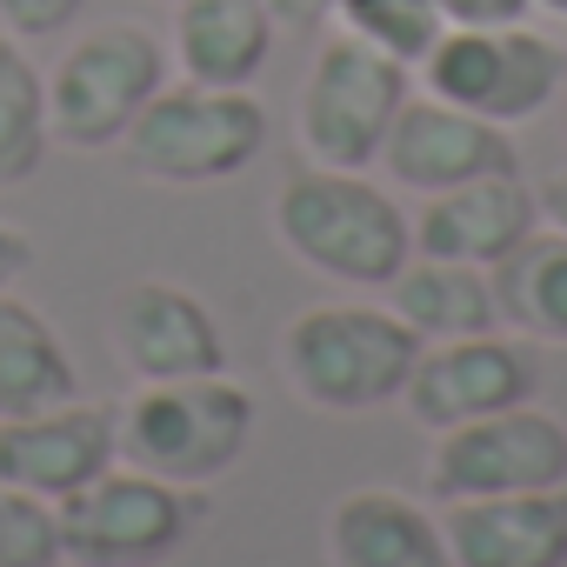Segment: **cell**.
<instances>
[{
  "mask_svg": "<svg viewBox=\"0 0 567 567\" xmlns=\"http://www.w3.org/2000/svg\"><path fill=\"white\" fill-rule=\"evenodd\" d=\"M34 267V240L14 227V220H0V295H14V280Z\"/></svg>",
  "mask_w": 567,
  "mask_h": 567,
  "instance_id": "obj_27",
  "label": "cell"
},
{
  "mask_svg": "<svg viewBox=\"0 0 567 567\" xmlns=\"http://www.w3.org/2000/svg\"><path fill=\"white\" fill-rule=\"evenodd\" d=\"M107 341L134 381L227 374V334L207 315V301L181 280H127L107 308Z\"/></svg>",
  "mask_w": 567,
  "mask_h": 567,
  "instance_id": "obj_11",
  "label": "cell"
},
{
  "mask_svg": "<svg viewBox=\"0 0 567 567\" xmlns=\"http://www.w3.org/2000/svg\"><path fill=\"white\" fill-rule=\"evenodd\" d=\"M441 534L454 567H567V487L447 501Z\"/></svg>",
  "mask_w": 567,
  "mask_h": 567,
  "instance_id": "obj_15",
  "label": "cell"
},
{
  "mask_svg": "<svg viewBox=\"0 0 567 567\" xmlns=\"http://www.w3.org/2000/svg\"><path fill=\"white\" fill-rule=\"evenodd\" d=\"M540 214H547V220H554V227L567 234V167H560V174H554V181L540 187Z\"/></svg>",
  "mask_w": 567,
  "mask_h": 567,
  "instance_id": "obj_28",
  "label": "cell"
},
{
  "mask_svg": "<svg viewBox=\"0 0 567 567\" xmlns=\"http://www.w3.org/2000/svg\"><path fill=\"white\" fill-rule=\"evenodd\" d=\"M408 107V68L354 34H334L301 87V147L315 167L368 174Z\"/></svg>",
  "mask_w": 567,
  "mask_h": 567,
  "instance_id": "obj_7",
  "label": "cell"
},
{
  "mask_svg": "<svg viewBox=\"0 0 567 567\" xmlns=\"http://www.w3.org/2000/svg\"><path fill=\"white\" fill-rule=\"evenodd\" d=\"M421 334L394 308H308L280 334V374L315 414H374L401 401Z\"/></svg>",
  "mask_w": 567,
  "mask_h": 567,
  "instance_id": "obj_2",
  "label": "cell"
},
{
  "mask_svg": "<svg viewBox=\"0 0 567 567\" xmlns=\"http://www.w3.org/2000/svg\"><path fill=\"white\" fill-rule=\"evenodd\" d=\"M494 308L514 334L567 348V234L560 227H534L494 267Z\"/></svg>",
  "mask_w": 567,
  "mask_h": 567,
  "instance_id": "obj_20",
  "label": "cell"
},
{
  "mask_svg": "<svg viewBox=\"0 0 567 567\" xmlns=\"http://www.w3.org/2000/svg\"><path fill=\"white\" fill-rule=\"evenodd\" d=\"M540 394V354L527 348V334H467V341H434L421 348L408 388H401V408L414 427H461V421H481V414H501V408H527Z\"/></svg>",
  "mask_w": 567,
  "mask_h": 567,
  "instance_id": "obj_10",
  "label": "cell"
},
{
  "mask_svg": "<svg viewBox=\"0 0 567 567\" xmlns=\"http://www.w3.org/2000/svg\"><path fill=\"white\" fill-rule=\"evenodd\" d=\"M534 487H567V427L554 414H540L534 401L461 421L427 454V494L441 507L447 501L534 494Z\"/></svg>",
  "mask_w": 567,
  "mask_h": 567,
  "instance_id": "obj_9",
  "label": "cell"
},
{
  "mask_svg": "<svg viewBox=\"0 0 567 567\" xmlns=\"http://www.w3.org/2000/svg\"><path fill=\"white\" fill-rule=\"evenodd\" d=\"M200 514H207L200 487H174L161 474L114 461L101 481H87L74 501L54 507L61 567H167L200 527Z\"/></svg>",
  "mask_w": 567,
  "mask_h": 567,
  "instance_id": "obj_5",
  "label": "cell"
},
{
  "mask_svg": "<svg viewBox=\"0 0 567 567\" xmlns=\"http://www.w3.org/2000/svg\"><path fill=\"white\" fill-rule=\"evenodd\" d=\"M48 74L28 61V48L0 41V187H21L48 161Z\"/></svg>",
  "mask_w": 567,
  "mask_h": 567,
  "instance_id": "obj_21",
  "label": "cell"
},
{
  "mask_svg": "<svg viewBox=\"0 0 567 567\" xmlns=\"http://www.w3.org/2000/svg\"><path fill=\"white\" fill-rule=\"evenodd\" d=\"M167 87V54L141 21L81 34L48 81V134L74 154L121 147L141 107Z\"/></svg>",
  "mask_w": 567,
  "mask_h": 567,
  "instance_id": "obj_6",
  "label": "cell"
},
{
  "mask_svg": "<svg viewBox=\"0 0 567 567\" xmlns=\"http://www.w3.org/2000/svg\"><path fill=\"white\" fill-rule=\"evenodd\" d=\"M334 8H341V0H267L274 28H295V34H315V28H328V21H334Z\"/></svg>",
  "mask_w": 567,
  "mask_h": 567,
  "instance_id": "obj_26",
  "label": "cell"
},
{
  "mask_svg": "<svg viewBox=\"0 0 567 567\" xmlns=\"http://www.w3.org/2000/svg\"><path fill=\"white\" fill-rule=\"evenodd\" d=\"M334 21H341V34H354V41L394 54L401 68H421V61L434 54V41L447 34L441 0H341Z\"/></svg>",
  "mask_w": 567,
  "mask_h": 567,
  "instance_id": "obj_22",
  "label": "cell"
},
{
  "mask_svg": "<svg viewBox=\"0 0 567 567\" xmlns=\"http://www.w3.org/2000/svg\"><path fill=\"white\" fill-rule=\"evenodd\" d=\"M87 0H0V28H8L14 41H48L61 28L81 21Z\"/></svg>",
  "mask_w": 567,
  "mask_h": 567,
  "instance_id": "obj_24",
  "label": "cell"
},
{
  "mask_svg": "<svg viewBox=\"0 0 567 567\" xmlns=\"http://www.w3.org/2000/svg\"><path fill=\"white\" fill-rule=\"evenodd\" d=\"M0 567H61V520L21 487H0Z\"/></svg>",
  "mask_w": 567,
  "mask_h": 567,
  "instance_id": "obj_23",
  "label": "cell"
},
{
  "mask_svg": "<svg viewBox=\"0 0 567 567\" xmlns=\"http://www.w3.org/2000/svg\"><path fill=\"white\" fill-rule=\"evenodd\" d=\"M534 8H547V14H560V21H567V0H534Z\"/></svg>",
  "mask_w": 567,
  "mask_h": 567,
  "instance_id": "obj_29",
  "label": "cell"
},
{
  "mask_svg": "<svg viewBox=\"0 0 567 567\" xmlns=\"http://www.w3.org/2000/svg\"><path fill=\"white\" fill-rule=\"evenodd\" d=\"M421 68H427L434 101H454L481 121L514 127V121H534L560 94L567 48L534 34L527 21L520 28H447Z\"/></svg>",
  "mask_w": 567,
  "mask_h": 567,
  "instance_id": "obj_8",
  "label": "cell"
},
{
  "mask_svg": "<svg viewBox=\"0 0 567 567\" xmlns=\"http://www.w3.org/2000/svg\"><path fill=\"white\" fill-rule=\"evenodd\" d=\"M274 54L267 0H174V68L194 87H247Z\"/></svg>",
  "mask_w": 567,
  "mask_h": 567,
  "instance_id": "obj_17",
  "label": "cell"
},
{
  "mask_svg": "<svg viewBox=\"0 0 567 567\" xmlns=\"http://www.w3.org/2000/svg\"><path fill=\"white\" fill-rule=\"evenodd\" d=\"M388 308L421 334V348H434V341H467V334L501 328L494 274H487V267H467V260H434V254H414V260L388 280Z\"/></svg>",
  "mask_w": 567,
  "mask_h": 567,
  "instance_id": "obj_18",
  "label": "cell"
},
{
  "mask_svg": "<svg viewBox=\"0 0 567 567\" xmlns=\"http://www.w3.org/2000/svg\"><path fill=\"white\" fill-rule=\"evenodd\" d=\"M121 461V408H48L0 421V487H21L48 507L74 501Z\"/></svg>",
  "mask_w": 567,
  "mask_h": 567,
  "instance_id": "obj_13",
  "label": "cell"
},
{
  "mask_svg": "<svg viewBox=\"0 0 567 567\" xmlns=\"http://www.w3.org/2000/svg\"><path fill=\"white\" fill-rule=\"evenodd\" d=\"M381 167L394 187L408 194H447V187H467V181H487V174H520V147L501 121H481L454 101H408L388 147H381Z\"/></svg>",
  "mask_w": 567,
  "mask_h": 567,
  "instance_id": "obj_12",
  "label": "cell"
},
{
  "mask_svg": "<svg viewBox=\"0 0 567 567\" xmlns=\"http://www.w3.org/2000/svg\"><path fill=\"white\" fill-rule=\"evenodd\" d=\"M254 434V394L227 374L141 381L121 401V461L174 487H214L234 474Z\"/></svg>",
  "mask_w": 567,
  "mask_h": 567,
  "instance_id": "obj_3",
  "label": "cell"
},
{
  "mask_svg": "<svg viewBox=\"0 0 567 567\" xmlns=\"http://www.w3.org/2000/svg\"><path fill=\"white\" fill-rule=\"evenodd\" d=\"M260 147H267V107L247 87H194V81L161 87L121 141L127 167L161 187L234 181L260 161Z\"/></svg>",
  "mask_w": 567,
  "mask_h": 567,
  "instance_id": "obj_4",
  "label": "cell"
},
{
  "mask_svg": "<svg viewBox=\"0 0 567 567\" xmlns=\"http://www.w3.org/2000/svg\"><path fill=\"white\" fill-rule=\"evenodd\" d=\"M534 14V0H441L447 28H520Z\"/></svg>",
  "mask_w": 567,
  "mask_h": 567,
  "instance_id": "obj_25",
  "label": "cell"
},
{
  "mask_svg": "<svg viewBox=\"0 0 567 567\" xmlns=\"http://www.w3.org/2000/svg\"><path fill=\"white\" fill-rule=\"evenodd\" d=\"M274 234L334 288H388L414 260V220L354 167H301L274 194Z\"/></svg>",
  "mask_w": 567,
  "mask_h": 567,
  "instance_id": "obj_1",
  "label": "cell"
},
{
  "mask_svg": "<svg viewBox=\"0 0 567 567\" xmlns=\"http://www.w3.org/2000/svg\"><path fill=\"white\" fill-rule=\"evenodd\" d=\"M74 394H81V374L54 321L14 295H0V421L68 408Z\"/></svg>",
  "mask_w": 567,
  "mask_h": 567,
  "instance_id": "obj_19",
  "label": "cell"
},
{
  "mask_svg": "<svg viewBox=\"0 0 567 567\" xmlns=\"http://www.w3.org/2000/svg\"><path fill=\"white\" fill-rule=\"evenodd\" d=\"M328 567H454V547L421 501L354 487L328 514Z\"/></svg>",
  "mask_w": 567,
  "mask_h": 567,
  "instance_id": "obj_16",
  "label": "cell"
},
{
  "mask_svg": "<svg viewBox=\"0 0 567 567\" xmlns=\"http://www.w3.org/2000/svg\"><path fill=\"white\" fill-rule=\"evenodd\" d=\"M540 227V194L520 174H487L447 194H427L414 214V254L434 260H467V267H501L527 234Z\"/></svg>",
  "mask_w": 567,
  "mask_h": 567,
  "instance_id": "obj_14",
  "label": "cell"
}]
</instances>
